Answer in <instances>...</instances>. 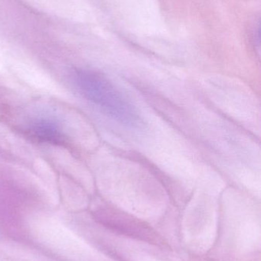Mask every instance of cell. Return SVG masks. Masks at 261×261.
Instances as JSON below:
<instances>
[{"label": "cell", "instance_id": "1", "mask_svg": "<svg viewBox=\"0 0 261 261\" xmlns=\"http://www.w3.org/2000/svg\"><path fill=\"white\" fill-rule=\"evenodd\" d=\"M75 81L84 97L107 116L124 125L137 124L134 107L107 80L92 72L79 71L75 73Z\"/></svg>", "mask_w": 261, "mask_h": 261}, {"label": "cell", "instance_id": "2", "mask_svg": "<svg viewBox=\"0 0 261 261\" xmlns=\"http://www.w3.org/2000/svg\"><path fill=\"white\" fill-rule=\"evenodd\" d=\"M29 132L35 138L47 142L61 143L65 138L62 123L57 118L50 116L32 119L29 123Z\"/></svg>", "mask_w": 261, "mask_h": 261}]
</instances>
